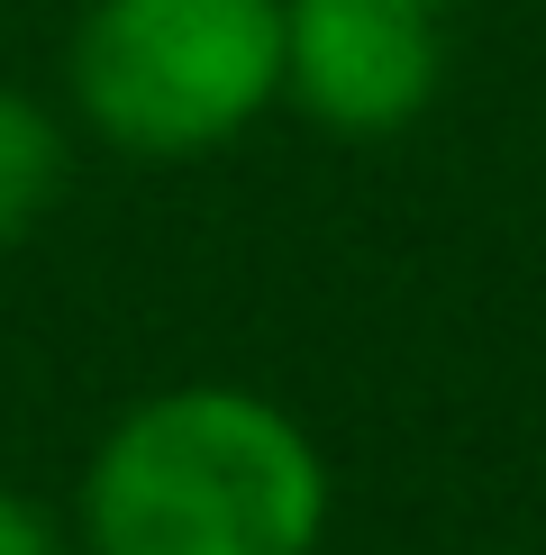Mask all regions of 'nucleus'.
<instances>
[{
  "label": "nucleus",
  "mask_w": 546,
  "mask_h": 555,
  "mask_svg": "<svg viewBox=\"0 0 546 555\" xmlns=\"http://www.w3.org/2000/svg\"><path fill=\"white\" fill-rule=\"evenodd\" d=\"M337 474L256 383H165L101 428L74 492L82 555H318Z\"/></svg>",
  "instance_id": "f257e3e1"
},
{
  "label": "nucleus",
  "mask_w": 546,
  "mask_h": 555,
  "mask_svg": "<svg viewBox=\"0 0 546 555\" xmlns=\"http://www.w3.org/2000/svg\"><path fill=\"white\" fill-rule=\"evenodd\" d=\"M283 101V0H82L64 109L146 165L237 146Z\"/></svg>",
  "instance_id": "f03ea898"
},
{
  "label": "nucleus",
  "mask_w": 546,
  "mask_h": 555,
  "mask_svg": "<svg viewBox=\"0 0 546 555\" xmlns=\"http://www.w3.org/2000/svg\"><path fill=\"white\" fill-rule=\"evenodd\" d=\"M446 91V0H283V101L318 137L382 146Z\"/></svg>",
  "instance_id": "7ed1b4c3"
},
{
  "label": "nucleus",
  "mask_w": 546,
  "mask_h": 555,
  "mask_svg": "<svg viewBox=\"0 0 546 555\" xmlns=\"http://www.w3.org/2000/svg\"><path fill=\"white\" fill-rule=\"evenodd\" d=\"M64 173H74V128H64V109H46L37 91H18V82H0V256L64 201Z\"/></svg>",
  "instance_id": "20e7f679"
},
{
  "label": "nucleus",
  "mask_w": 546,
  "mask_h": 555,
  "mask_svg": "<svg viewBox=\"0 0 546 555\" xmlns=\"http://www.w3.org/2000/svg\"><path fill=\"white\" fill-rule=\"evenodd\" d=\"M0 555H74L64 546V519L37 492H18V482H0Z\"/></svg>",
  "instance_id": "39448f33"
}]
</instances>
